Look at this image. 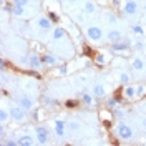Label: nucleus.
Wrapping results in <instances>:
<instances>
[{
	"label": "nucleus",
	"mask_w": 146,
	"mask_h": 146,
	"mask_svg": "<svg viewBox=\"0 0 146 146\" xmlns=\"http://www.w3.org/2000/svg\"><path fill=\"white\" fill-rule=\"evenodd\" d=\"M65 35H66V32H65L63 27H56L53 30V40H62Z\"/></svg>",
	"instance_id": "17"
},
{
	"label": "nucleus",
	"mask_w": 146,
	"mask_h": 146,
	"mask_svg": "<svg viewBox=\"0 0 146 146\" xmlns=\"http://www.w3.org/2000/svg\"><path fill=\"white\" fill-rule=\"evenodd\" d=\"M18 105L23 110L30 111V110H33V106H35V101L32 100L30 96H20V98H18Z\"/></svg>",
	"instance_id": "7"
},
{
	"label": "nucleus",
	"mask_w": 146,
	"mask_h": 146,
	"mask_svg": "<svg viewBox=\"0 0 146 146\" xmlns=\"http://www.w3.org/2000/svg\"><path fill=\"white\" fill-rule=\"evenodd\" d=\"M68 2H70V3H75V2H78V0H68Z\"/></svg>",
	"instance_id": "40"
},
{
	"label": "nucleus",
	"mask_w": 146,
	"mask_h": 146,
	"mask_svg": "<svg viewBox=\"0 0 146 146\" xmlns=\"http://www.w3.org/2000/svg\"><path fill=\"white\" fill-rule=\"evenodd\" d=\"M52 23H53V22L48 17H40L36 20V25L42 28V30H50V28H52Z\"/></svg>",
	"instance_id": "14"
},
{
	"label": "nucleus",
	"mask_w": 146,
	"mask_h": 146,
	"mask_svg": "<svg viewBox=\"0 0 146 146\" xmlns=\"http://www.w3.org/2000/svg\"><path fill=\"white\" fill-rule=\"evenodd\" d=\"M86 35H88L91 42H100L101 36H103V30L100 27H90L86 30Z\"/></svg>",
	"instance_id": "4"
},
{
	"label": "nucleus",
	"mask_w": 146,
	"mask_h": 146,
	"mask_svg": "<svg viewBox=\"0 0 146 146\" xmlns=\"http://www.w3.org/2000/svg\"><path fill=\"white\" fill-rule=\"evenodd\" d=\"M145 12H146V3H145Z\"/></svg>",
	"instance_id": "41"
},
{
	"label": "nucleus",
	"mask_w": 146,
	"mask_h": 146,
	"mask_svg": "<svg viewBox=\"0 0 146 146\" xmlns=\"http://www.w3.org/2000/svg\"><path fill=\"white\" fill-rule=\"evenodd\" d=\"M106 106H108L110 110H115L116 106H119V98L118 96H111V98H108V100H106Z\"/></svg>",
	"instance_id": "18"
},
{
	"label": "nucleus",
	"mask_w": 146,
	"mask_h": 146,
	"mask_svg": "<svg viewBox=\"0 0 146 146\" xmlns=\"http://www.w3.org/2000/svg\"><path fill=\"white\" fill-rule=\"evenodd\" d=\"M106 38H108V42H111V43H116V42H121L123 40V33L119 30H110Z\"/></svg>",
	"instance_id": "11"
},
{
	"label": "nucleus",
	"mask_w": 146,
	"mask_h": 146,
	"mask_svg": "<svg viewBox=\"0 0 146 146\" xmlns=\"http://www.w3.org/2000/svg\"><path fill=\"white\" fill-rule=\"evenodd\" d=\"M12 15H15V17H23V15H25V7L13 3V13H12Z\"/></svg>",
	"instance_id": "21"
},
{
	"label": "nucleus",
	"mask_w": 146,
	"mask_h": 146,
	"mask_svg": "<svg viewBox=\"0 0 146 146\" xmlns=\"http://www.w3.org/2000/svg\"><path fill=\"white\" fill-rule=\"evenodd\" d=\"M123 96H125L126 100H133V98L136 96V86H133V85H125V88H123Z\"/></svg>",
	"instance_id": "12"
},
{
	"label": "nucleus",
	"mask_w": 146,
	"mask_h": 146,
	"mask_svg": "<svg viewBox=\"0 0 146 146\" xmlns=\"http://www.w3.org/2000/svg\"><path fill=\"white\" fill-rule=\"evenodd\" d=\"M131 33L136 36H143L145 35V28L141 25H138V23H135V25H131Z\"/></svg>",
	"instance_id": "20"
},
{
	"label": "nucleus",
	"mask_w": 146,
	"mask_h": 146,
	"mask_svg": "<svg viewBox=\"0 0 146 146\" xmlns=\"http://www.w3.org/2000/svg\"><path fill=\"white\" fill-rule=\"evenodd\" d=\"M145 110H146V103H145Z\"/></svg>",
	"instance_id": "42"
},
{
	"label": "nucleus",
	"mask_w": 146,
	"mask_h": 146,
	"mask_svg": "<svg viewBox=\"0 0 146 146\" xmlns=\"http://www.w3.org/2000/svg\"><path fill=\"white\" fill-rule=\"evenodd\" d=\"M119 83H121V85H128V83H129L128 73H119Z\"/></svg>",
	"instance_id": "28"
},
{
	"label": "nucleus",
	"mask_w": 146,
	"mask_h": 146,
	"mask_svg": "<svg viewBox=\"0 0 146 146\" xmlns=\"http://www.w3.org/2000/svg\"><path fill=\"white\" fill-rule=\"evenodd\" d=\"M58 73H60V75H66V73H68L66 65H60V66H58Z\"/></svg>",
	"instance_id": "35"
},
{
	"label": "nucleus",
	"mask_w": 146,
	"mask_h": 146,
	"mask_svg": "<svg viewBox=\"0 0 146 146\" xmlns=\"http://www.w3.org/2000/svg\"><path fill=\"white\" fill-rule=\"evenodd\" d=\"M35 135H36L35 139H36L38 145H46V143H48V136H50V135H46V133H35Z\"/></svg>",
	"instance_id": "19"
},
{
	"label": "nucleus",
	"mask_w": 146,
	"mask_h": 146,
	"mask_svg": "<svg viewBox=\"0 0 146 146\" xmlns=\"http://www.w3.org/2000/svg\"><path fill=\"white\" fill-rule=\"evenodd\" d=\"M42 100H43V103H45L46 106H55L56 105V100H55L53 96H50V95H45Z\"/></svg>",
	"instance_id": "25"
},
{
	"label": "nucleus",
	"mask_w": 146,
	"mask_h": 146,
	"mask_svg": "<svg viewBox=\"0 0 146 146\" xmlns=\"http://www.w3.org/2000/svg\"><path fill=\"white\" fill-rule=\"evenodd\" d=\"M68 126L66 123H65L63 119H55V123H53V131H55V135L58 138H65V128Z\"/></svg>",
	"instance_id": "5"
},
{
	"label": "nucleus",
	"mask_w": 146,
	"mask_h": 146,
	"mask_svg": "<svg viewBox=\"0 0 146 146\" xmlns=\"http://www.w3.org/2000/svg\"><path fill=\"white\" fill-rule=\"evenodd\" d=\"M113 116H115V118H125V116H126V110H123L121 108V106H116V108L113 110Z\"/></svg>",
	"instance_id": "22"
},
{
	"label": "nucleus",
	"mask_w": 146,
	"mask_h": 146,
	"mask_svg": "<svg viewBox=\"0 0 146 146\" xmlns=\"http://www.w3.org/2000/svg\"><path fill=\"white\" fill-rule=\"evenodd\" d=\"M78 105H80V101H76V100L65 101V106H68V108H75V106H78Z\"/></svg>",
	"instance_id": "32"
},
{
	"label": "nucleus",
	"mask_w": 146,
	"mask_h": 146,
	"mask_svg": "<svg viewBox=\"0 0 146 146\" xmlns=\"http://www.w3.org/2000/svg\"><path fill=\"white\" fill-rule=\"evenodd\" d=\"M95 10H96L95 3L90 2V0H86V2H85V7H83V12H85V13H93Z\"/></svg>",
	"instance_id": "23"
},
{
	"label": "nucleus",
	"mask_w": 146,
	"mask_h": 146,
	"mask_svg": "<svg viewBox=\"0 0 146 146\" xmlns=\"http://www.w3.org/2000/svg\"><path fill=\"white\" fill-rule=\"evenodd\" d=\"M131 68H133V70H136V72H141V70L145 68V60H143V58H139V56L133 58V62H131Z\"/></svg>",
	"instance_id": "16"
},
{
	"label": "nucleus",
	"mask_w": 146,
	"mask_h": 146,
	"mask_svg": "<svg viewBox=\"0 0 146 146\" xmlns=\"http://www.w3.org/2000/svg\"><path fill=\"white\" fill-rule=\"evenodd\" d=\"M141 126H143V129H146V116L143 118V121H141Z\"/></svg>",
	"instance_id": "39"
},
{
	"label": "nucleus",
	"mask_w": 146,
	"mask_h": 146,
	"mask_svg": "<svg viewBox=\"0 0 146 146\" xmlns=\"http://www.w3.org/2000/svg\"><path fill=\"white\" fill-rule=\"evenodd\" d=\"M116 135H118L121 139L128 141V139H131V138H133V128L121 121V123H118V126H116Z\"/></svg>",
	"instance_id": "2"
},
{
	"label": "nucleus",
	"mask_w": 146,
	"mask_h": 146,
	"mask_svg": "<svg viewBox=\"0 0 146 146\" xmlns=\"http://www.w3.org/2000/svg\"><path fill=\"white\" fill-rule=\"evenodd\" d=\"M17 141H18V146H32L36 139H33L30 135H20Z\"/></svg>",
	"instance_id": "13"
},
{
	"label": "nucleus",
	"mask_w": 146,
	"mask_h": 146,
	"mask_svg": "<svg viewBox=\"0 0 146 146\" xmlns=\"http://www.w3.org/2000/svg\"><path fill=\"white\" fill-rule=\"evenodd\" d=\"M145 43H143V42H136V43H135V48H136V50H139V52H143V50H145Z\"/></svg>",
	"instance_id": "36"
},
{
	"label": "nucleus",
	"mask_w": 146,
	"mask_h": 146,
	"mask_svg": "<svg viewBox=\"0 0 146 146\" xmlns=\"http://www.w3.org/2000/svg\"><path fill=\"white\" fill-rule=\"evenodd\" d=\"M80 100H82L83 105H86V106H91V105L95 103V96H93V93H82Z\"/></svg>",
	"instance_id": "15"
},
{
	"label": "nucleus",
	"mask_w": 146,
	"mask_h": 146,
	"mask_svg": "<svg viewBox=\"0 0 146 146\" xmlns=\"http://www.w3.org/2000/svg\"><path fill=\"white\" fill-rule=\"evenodd\" d=\"M143 93H145V86H143V85H138L136 86V96H143Z\"/></svg>",
	"instance_id": "34"
},
{
	"label": "nucleus",
	"mask_w": 146,
	"mask_h": 146,
	"mask_svg": "<svg viewBox=\"0 0 146 146\" xmlns=\"http://www.w3.org/2000/svg\"><path fill=\"white\" fill-rule=\"evenodd\" d=\"M2 145H5V146H18V141L17 139H3Z\"/></svg>",
	"instance_id": "31"
},
{
	"label": "nucleus",
	"mask_w": 146,
	"mask_h": 146,
	"mask_svg": "<svg viewBox=\"0 0 146 146\" xmlns=\"http://www.w3.org/2000/svg\"><path fill=\"white\" fill-rule=\"evenodd\" d=\"M91 93H93L95 98H105V96H106V88H105L103 85H100V83H96V85H93Z\"/></svg>",
	"instance_id": "9"
},
{
	"label": "nucleus",
	"mask_w": 146,
	"mask_h": 146,
	"mask_svg": "<svg viewBox=\"0 0 146 146\" xmlns=\"http://www.w3.org/2000/svg\"><path fill=\"white\" fill-rule=\"evenodd\" d=\"M42 62H43V65L45 66H56V63H58V58L55 56V55L52 53H45V55H42Z\"/></svg>",
	"instance_id": "8"
},
{
	"label": "nucleus",
	"mask_w": 146,
	"mask_h": 146,
	"mask_svg": "<svg viewBox=\"0 0 146 146\" xmlns=\"http://www.w3.org/2000/svg\"><path fill=\"white\" fill-rule=\"evenodd\" d=\"M123 12L126 15H136L138 13V2L136 0H128L123 7Z\"/></svg>",
	"instance_id": "6"
},
{
	"label": "nucleus",
	"mask_w": 146,
	"mask_h": 146,
	"mask_svg": "<svg viewBox=\"0 0 146 146\" xmlns=\"http://www.w3.org/2000/svg\"><path fill=\"white\" fill-rule=\"evenodd\" d=\"M42 55H30V68L32 70H40L42 68Z\"/></svg>",
	"instance_id": "10"
},
{
	"label": "nucleus",
	"mask_w": 146,
	"mask_h": 146,
	"mask_svg": "<svg viewBox=\"0 0 146 146\" xmlns=\"http://www.w3.org/2000/svg\"><path fill=\"white\" fill-rule=\"evenodd\" d=\"M35 133H46V135H50V129H48L46 126H36Z\"/></svg>",
	"instance_id": "33"
},
{
	"label": "nucleus",
	"mask_w": 146,
	"mask_h": 146,
	"mask_svg": "<svg viewBox=\"0 0 146 146\" xmlns=\"http://www.w3.org/2000/svg\"><path fill=\"white\" fill-rule=\"evenodd\" d=\"M48 18H50L53 23H58V22H60V17H58L55 12H48Z\"/></svg>",
	"instance_id": "30"
},
{
	"label": "nucleus",
	"mask_w": 146,
	"mask_h": 146,
	"mask_svg": "<svg viewBox=\"0 0 146 146\" xmlns=\"http://www.w3.org/2000/svg\"><path fill=\"white\" fill-rule=\"evenodd\" d=\"M103 17L108 18V23H116V20H118L116 15H115V13H111V12H105V13H103Z\"/></svg>",
	"instance_id": "26"
},
{
	"label": "nucleus",
	"mask_w": 146,
	"mask_h": 146,
	"mask_svg": "<svg viewBox=\"0 0 146 146\" xmlns=\"http://www.w3.org/2000/svg\"><path fill=\"white\" fill-rule=\"evenodd\" d=\"M32 119H33V121H38V119H40V115H38V113H33V115H32Z\"/></svg>",
	"instance_id": "38"
},
{
	"label": "nucleus",
	"mask_w": 146,
	"mask_h": 146,
	"mask_svg": "<svg viewBox=\"0 0 146 146\" xmlns=\"http://www.w3.org/2000/svg\"><path fill=\"white\" fill-rule=\"evenodd\" d=\"M68 128H70L72 131H78V129L82 128V125H80L78 121H70V123H68Z\"/></svg>",
	"instance_id": "29"
},
{
	"label": "nucleus",
	"mask_w": 146,
	"mask_h": 146,
	"mask_svg": "<svg viewBox=\"0 0 146 146\" xmlns=\"http://www.w3.org/2000/svg\"><path fill=\"white\" fill-rule=\"evenodd\" d=\"M95 62H96L98 65H105V63H106L105 55H103V53H96V55H95Z\"/></svg>",
	"instance_id": "27"
},
{
	"label": "nucleus",
	"mask_w": 146,
	"mask_h": 146,
	"mask_svg": "<svg viewBox=\"0 0 146 146\" xmlns=\"http://www.w3.org/2000/svg\"><path fill=\"white\" fill-rule=\"evenodd\" d=\"M12 2H13L15 5H23V7L28 3V0H12Z\"/></svg>",
	"instance_id": "37"
},
{
	"label": "nucleus",
	"mask_w": 146,
	"mask_h": 146,
	"mask_svg": "<svg viewBox=\"0 0 146 146\" xmlns=\"http://www.w3.org/2000/svg\"><path fill=\"white\" fill-rule=\"evenodd\" d=\"M9 118H10V111H7L5 108H2V110H0V123H2V125H5Z\"/></svg>",
	"instance_id": "24"
},
{
	"label": "nucleus",
	"mask_w": 146,
	"mask_h": 146,
	"mask_svg": "<svg viewBox=\"0 0 146 146\" xmlns=\"http://www.w3.org/2000/svg\"><path fill=\"white\" fill-rule=\"evenodd\" d=\"M129 48H131L129 40H121L116 43H111V52H115V53H123V52H128Z\"/></svg>",
	"instance_id": "3"
},
{
	"label": "nucleus",
	"mask_w": 146,
	"mask_h": 146,
	"mask_svg": "<svg viewBox=\"0 0 146 146\" xmlns=\"http://www.w3.org/2000/svg\"><path fill=\"white\" fill-rule=\"evenodd\" d=\"M10 118L13 119V121H17V123H22V121H25L27 118V110H23L20 105L17 106H10Z\"/></svg>",
	"instance_id": "1"
}]
</instances>
